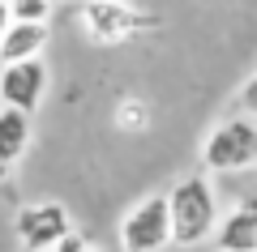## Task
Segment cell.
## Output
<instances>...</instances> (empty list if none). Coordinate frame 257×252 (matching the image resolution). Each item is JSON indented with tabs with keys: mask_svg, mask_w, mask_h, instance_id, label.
<instances>
[{
	"mask_svg": "<svg viewBox=\"0 0 257 252\" xmlns=\"http://www.w3.org/2000/svg\"><path fill=\"white\" fill-rule=\"evenodd\" d=\"M172 201V243L193 248L219 235V197L206 175H184L167 192Z\"/></svg>",
	"mask_w": 257,
	"mask_h": 252,
	"instance_id": "cell-1",
	"label": "cell"
},
{
	"mask_svg": "<svg viewBox=\"0 0 257 252\" xmlns=\"http://www.w3.org/2000/svg\"><path fill=\"white\" fill-rule=\"evenodd\" d=\"M202 162L206 171H253L257 167V120L236 116L210 128L202 141Z\"/></svg>",
	"mask_w": 257,
	"mask_h": 252,
	"instance_id": "cell-2",
	"label": "cell"
},
{
	"mask_svg": "<svg viewBox=\"0 0 257 252\" xmlns=\"http://www.w3.org/2000/svg\"><path fill=\"white\" fill-rule=\"evenodd\" d=\"M172 243V201L167 192L142 197L120 218V248L124 252H163Z\"/></svg>",
	"mask_w": 257,
	"mask_h": 252,
	"instance_id": "cell-3",
	"label": "cell"
},
{
	"mask_svg": "<svg viewBox=\"0 0 257 252\" xmlns=\"http://www.w3.org/2000/svg\"><path fill=\"white\" fill-rule=\"evenodd\" d=\"M155 13H142L138 5H128V0H86L82 5V26L90 30L99 43H124L133 39L138 30L155 26Z\"/></svg>",
	"mask_w": 257,
	"mask_h": 252,
	"instance_id": "cell-4",
	"label": "cell"
},
{
	"mask_svg": "<svg viewBox=\"0 0 257 252\" xmlns=\"http://www.w3.org/2000/svg\"><path fill=\"white\" fill-rule=\"evenodd\" d=\"M73 235V218L60 201H35L18 209V239L26 252H56Z\"/></svg>",
	"mask_w": 257,
	"mask_h": 252,
	"instance_id": "cell-5",
	"label": "cell"
},
{
	"mask_svg": "<svg viewBox=\"0 0 257 252\" xmlns=\"http://www.w3.org/2000/svg\"><path fill=\"white\" fill-rule=\"evenodd\" d=\"M43 81L47 69L43 60H22V64H5L0 69V103L13 111H35L39 107V94H43Z\"/></svg>",
	"mask_w": 257,
	"mask_h": 252,
	"instance_id": "cell-6",
	"label": "cell"
},
{
	"mask_svg": "<svg viewBox=\"0 0 257 252\" xmlns=\"http://www.w3.org/2000/svg\"><path fill=\"white\" fill-rule=\"evenodd\" d=\"M214 252H257V197H244L219 222Z\"/></svg>",
	"mask_w": 257,
	"mask_h": 252,
	"instance_id": "cell-7",
	"label": "cell"
},
{
	"mask_svg": "<svg viewBox=\"0 0 257 252\" xmlns=\"http://www.w3.org/2000/svg\"><path fill=\"white\" fill-rule=\"evenodd\" d=\"M47 43H52V26H26V22H13V26L0 35V69H5V64L35 60Z\"/></svg>",
	"mask_w": 257,
	"mask_h": 252,
	"instance_id": "cell-8",
	"label": "cell"
},
{
	"mask_svg": "<svg viewBox=\"0 0 257 252\" xmlns=\"http://www.w3.org/2000/svg\"><path fill=\"white\" fill-rule=\"evenodd\" d=\"M30 145V116L13 107H0V162L13 167V162L26 154Z\"/></svg>",
	"mask_w": 257,
	"mask_h": 252,
	"instance_id": "cell-9",
	"label": "cell"
},
{
	"mask_svg": "<svg viewBox=\"0 0 257 252\" xmlns=\"http://www.w3.org/2000/svg\"><path fill=\"white\" fill-rule=\"evenodd\" d=\"M13 22H26V26H47L52 18V0H9Z\"/></svg>",
	"mask_w": 257,
	"mask_h": 252,
	"instance_id": "cell-10",
	"label": "cell"
},
{
	"mask_svg": "<svg viewBox=\"0 0 257 252\" xmlns=\"http://www.w3.org/2000/svg\"><path fill=\"white\" fill-rule=\"evenodd\" d=\"M120 124H128V133H142V124H146V107H142V103H124V107H120Z\"/></svg>",
	"mask_w": 257,
	"mask_h": 252,
	"instance_id": "cell-11",
	"label": "cell"
},
{
	"mask_svg": "<svg viewBox=\"0 0 257 252\" xmlns=\"http://www.w3.org/2000/svg\"><path fill=\"white\" fill-rule=\"evenodd\" d=\"M240 107H244L248 120H257V73L244 81V86H240Z\"/></svg>",
	"mask_w": 257,
	"mask_h": 252,
	"instance_id": "cell-12",
	"label": "cell"
},
{
	"mask_svg": "<svg viewBox=\"0 0 257 252\" xmlns=\"http://www.w3.org/2000/svg\"><path fill=\"white\" fill-rule=\"evenodd\" d=\"M86 243H90V239H82V235L73 231V235H69V239H64V243H60L56 252H86Z\"/></svg>",
	"mask_w": 257,
	"mask_h": 252,
	"instance_id": "cell-13",
	"label": "cell"
},
{
	"mask_svg": "<svg viewBox=\"0 0 257 252\" xmlns=\"http://www.w3.org/2000/svg\"><path fill=\"white\" fill-rule=\"evenodd\" d=\"M13 26V13H9V5H0V35Z\"/></svg>",
	"mask_w": 257,
	"mask_h": 252,
	"instance_id": "cell-14",
	"label": "cell"
},
{
	"mask_svg": "<svg viewBox=\"0 0 257 252\" xmlns=\"http://www.w3.org/2000/svg\"><path fill=\"white\" fill-rule=\"evenodd\" d=\"M5 184H9V167L0 162V192H5Z\"/></svg>",
	"mask_w": 257,
	"mask_h": 252,
	"instance_id": "cell-15",
	"label": "cell"
},
{
	"mask_svg": "<svg viewBox=\"0 0 257 252\" xmlns=\"http://www.w3.org/2000/svg\"><path fill=\"white\" fill-rule=\"evenodd\" d=\"M0 5H9V0H0Z\"/></svg>",
	"mask_w": 257,
	"mask_h": 252,
	"instance_id": "cell-16",
	"label": "cell"
},
{
	"mask_svg": "<svg viewBox=\"0 0 257 252\" xmlns=\"http://www.w3.org/2000/svg\"><path fill=\"white\" fill-rule=\"evenodd\" d=\"M52 5H60V0H52Z\"/></svg>",
	"mask_w": 257,
	"mask_h": 252,
	"instance_id": "cell-17",
	"label": "cell"
}]
</instances>
